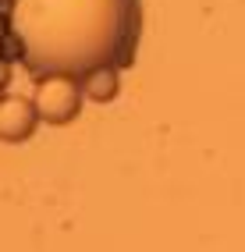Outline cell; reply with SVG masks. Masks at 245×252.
I'll list each match as a JSON object with an SVG mask.
<instances>
[{
	"label": "cell",
	"mask_w": 245,
	"mask_h": 252,
	"mask_svg": "<svg viewBox=\"0 0 245 252\" xmlns=\"http://www.w3.org/2000/svg\"><path fill=\"white\" fill-rule=\"evenodd\" d=\"M0 4H14V0H0Z\"/></svg>",
	"instance_id": "6"
},
{
	"label": "cell",
	"mask_w": 245,
	"mask_h": 252,
	"mask_svg": "<svg viewBox=\"0 0 245 252\" xmlns=\"http://www.w3.org/2000/svg\"><path fill=\"white\" fill-rule=\"evenodd\" d=\"M82 89H86V99L92 103H110L114 96L121 93V68H96L82 78Z\"/></svg>",
	"instance_id": "4"
},
{
	"label": "cell",
	"mask_w": 245,
	"mask_h": 252,
	"mask_svg": "<svg viewBox=\"0 0 245 252\" xmlns=\"http://www.w3.org/2000/svg\"><path fill=\"white\" fill-rule=\"evenodd\" d=\"M7 32L29 71L86 78L128 68L142 36V0H14Z\"/></svg>",
	"instance_id": "1"
},
{
	"label": "cell",
	"mask_w": 245,
	"mask_h": 252,
	"mask_svg": "<svg viewBox=\"0 0 245 252\" xmlns=\"http://www.w3.org/2000/svg\"><path fill=\"white\" fill-rule=\"evenodd\" d=\"M4 36H7V14H0V50H4Z\"/></svg>",
	"instance_id": "5"
},
{
	"label": "cell",
	"mask_w": 245,
	"mask_h": 252,
	"mask_svg": "<svg viewBox=\"0 0 245 252\" xmlns=\"http://www.w3.org/2000/svg\"><path fill=\"white\" fill-rule=\"evenodd\" d=\"M39 125V110L25 96H0V139L4 142H25Z\"/></svg>",
	"instance_id": "3"
},
{
	"label": "cell",
	"mask_w": 245,
	"mask_h": 252,
	"mask_svg": "<svg viewBox=\"0 0 245 252\" xmlns=\"http://www.w3.org/2000/svg\"><path fill=\"white\" fill-rule=\"evenodd\" d=\"M32 103L39 110V121H46V125L75 121L82 103H86L82 78H75V75H43L36 93H32Z\"/></svg>",
	"instance_id": "2"
}]
</instances>
